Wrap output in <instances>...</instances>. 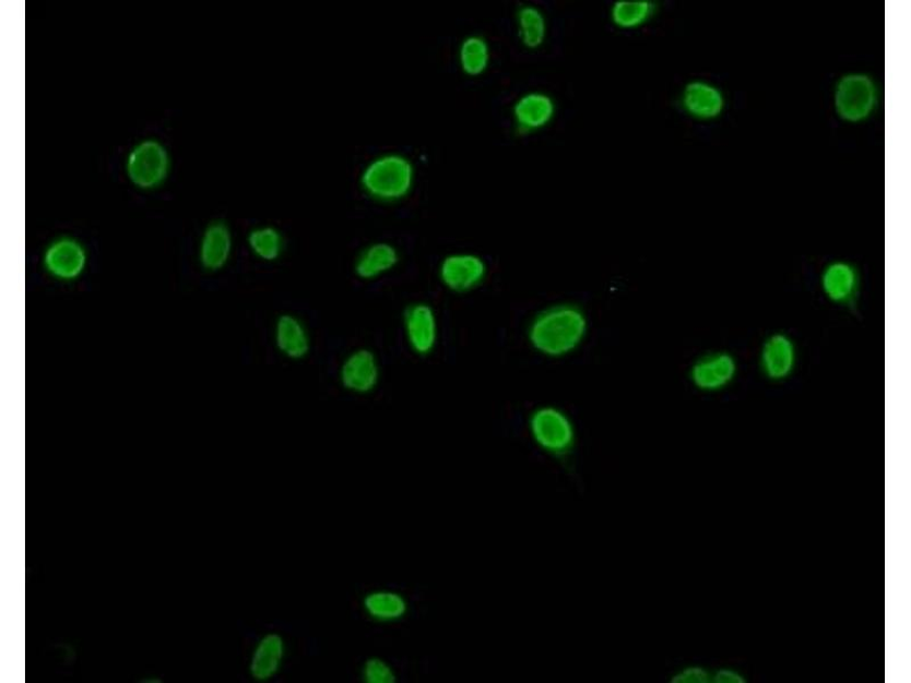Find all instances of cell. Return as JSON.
<instances>
[{"instance_id": "6da1fadb", "label": "cell", "mask_w": 911, "mask_h": 683, "mask_svg": "<svg viewBox=\"0 0 911 683\" xmlns=\"http://www.w3.org/2000/svg\"><path fill=\"white\" fill-rule=\"evenodd\" d=\"M589 326L582 307L558 302L534 314L527 328V339L535 354L549 359L566 358L584 344Z\"/></svg>"}, {"instance_id": "7a4b0ae2", "label": "cell", "mask_w": 911, "mask_h": 683, "mask_svg": "<svg viewBox=\"0 0 911 683\" xmlns=\"http://www.w3.org/2000/svg\"><path fill=\"white\" fill-rule=\"evenodd\" d=\"M358 180L367 199L386 205L398 204L413 194L417 169L410 155L388 151L372 156L362 168Z\"/></svg>"}, {"instance_id": "3957f363", "label": "cell", "mask_w": 911, "mask_h": 683, "mask_svg": "<svg viewBox=\"0 0 911 683\" xmlns=\"http://www.w3.org/2000/svg\"><path fill=\"white\" fill-rule=\"evenodd\" d=\"M529 431L534 443L549 455L563 457L575 448L577 431L573 420L556 406L533 409L529 416Z\"/></svg>"}, {"instance_id": "277c9868", "label": "cell", "mask_w": 911, "mask_h": 683, "mask_svg": "<svg viewBox=\"0 0 911 683\" xmlns=\"http://www.w3.org/2000/svg\"><path fill=\"white\" fill-rule=\"evenodd\" d=\"M835 109L838 117L851 124L867 121L878 104V89L874 79L862 72L842 75L835 88Z\"/></svg>"}, {"instance_id": "5b68a950", "label": "cell", "mask_w": 911, "mask_h": 683, "mask_svg": "<svg viewBox=\"0 0 911 683\" xmlns=\"http://www.w3.org/2000/svg\"><path fill=\"white\" fill-rule=\"evenodd\" d=\"M171 167L167 147L157 140L147 139L133 146L126 160L129 181L139 190L153 191L167 180Z\"/></svg>"}, {"instance_id": "8992f818", "label": "cell", "mask_w": 911, "mask_h": 683, "mask_svg": "<svg viewBox=\"0 0 911 683\" xmlns=\"http://www.w3.org/2000/svg\"><path fill=\"white\" fill-rule=\"evenodd\" d=\"M489 275L486 259L474 252H452L445 255L438 267V278L447 291L469 295L484 285Z\"/></svg>"}, {"instance_id": "52a82bcc", "label": "cell", "mask_w": 911, "mask_h": 683, "mask_svg": "<svg viewBox=\"0 0 911 683\" xmlns=\"http://www.w3.org/2000/svg\"><path fill=\"white\" fill-rule=\"evenodd\" d=\"M403 329L410 350L428 357L439 344L440 325L436 309L427 302L411 303L403 313Z\"/></svg>"}, {"instance_id": "ba28073f", "label": "cell", "mask_w": 911, "mask_h": 683, "mask_svg": "<svg viewBox=\"0 0 911 683\" xmlns=\"http://www.w3.org/2000/svg\"><path fill=\"white\" fill-rule=\"evenodd\" d=\"M88 265L85 245L70 236L50 242L43 254L45 272L56 280L73 281L84 275Z\"/></svg>"}, {"instance_id": "9c48e42d", "label": "cell", "mask_w": 911, "mask_h": 683, "mask_svg": "<svg viewBox=\"0 0 911 683\" xmlns=\"http://www.w3.org/2000/svg\"><path fill=\"white\" fill-rule=\"evenodd\" d=\"M738 374L736 357L729 351L706 352L696 358L688 371L695 388L702 392H718L730 386Z\"/></svg>"}, {"instance_id": "30bf717a", "label": "cell", "mask_w": 911, "mask_h": 683, "mask_svg": "<svg viewBox=\"0 0 911 683\" xmlns=\"http://www.w3.org/2000/svg\"><path fill=\"white\" fill-rule=\"evenodd\" d=\"M381 364L377 354L358 348L347 354L339 368L341 386L356 396H368L379 387Z\"/></svg>"}, {"instance_id": "8fae6325", "label": "cell", "mask_w": 911, "mask_h": 683, "mask_svg": "<svg viewBox=\"0 0 911 683\" xmlns=\"http://www.w3.org/2000/svg\"><path fill=\"white\" fill-rule=\"evenodd\" d=\"M557 113L555 98L542 91H531L520 95L512 105L511 116L518 133L530 135L539 133L552 124Z\"/></svg>"}, {"instance_id": "7c38bea8", "label": "cell", "mask_w": 911, "mask_h": 683, "mask_svg": "<svg viewBox=\"0 0 911 683\" xmlns=\"http://www.w3.org/2000/svg\"><path fill=\"white\" fill-rule=\"evenodd\" d=\"M797 363L794 339L785 332L769 334L760 350V370L771 382H783L791 378Z\"/></svg>"}, {"instance_id": "4fadbf2b", "label": "cell", "mask_w": 911, "mask_h": 683, "mask_svg": "<svg viewBox=\"0 0 911 683\" xmlns=\"http://www.w3.org/2000/svg\"><path fill=\"white\" fill-rule=\"evenodd\" d=\"M820 287L830 302L849 305L860 293V272L849 261H830L821 272Z\"/></svg>"}, {"instance_id": "5bb4252c", "label": "cell", "mask_w": 911, "mask_h": 683, "mask_svg": "<svg viewBox=\"0 0 911 683\" xmlns=\"http://www.w3.org/2000/svg\"><path fill=\"white\" fill-rule=\"evenodd\" d=\"M234 251V236L223 220L212 221L204 229L199 244V262L208 273H218L227 267Z\"/></svg>"}, {"instance_id": "9a60e30c", "label": "cell", "mask_w": 911, "mask_h": 683, "mask_svg": "<svg viewBox=\"0 0 911 683\" xmlns=\"http://www.w3.org/2000/svg\"><path fill=\"white\" fill-rule=\"evenodd\" d=\"M273 338L277 351L291 361L306 359L312 348L309 328L298 314H280L274 324Z\"/></svg>"}, {"instance_id": "2e32d148", "label": "cell", "mask_w": 911, "mask_h": 683, "mask_svg": "<svg viewBox=\"0 0 911 683\" xmlns=\"http://www.w3.org/2000/svg\"><path fill=\"white\" fill-rule=\"evenodd\" d=\"M286 652V640L281 634H264L252 648L248 667L250 676L260 683L275 679L283 669Z\"/></svg>"}, {"instance_id": "e0dca14e", "label": "cell", "mask_w": 911, "mask_h": 683, "mask_svg": "<svg viewBox=\"0 0 911 683\" xmlns=\"http://www.w3.org/2000/svg\"><path fill=\"white\" fill-rule=\"evenodd\" d=\"M401 252L388 241L365 245L354 261V274L363 281H374L390 274L400 265Z\"/></svg>"}, {"instance_id": "ac0fdd59", "label": "cell", "mask_w": 911, "mask_h": 683, "mask_svg": "<svg viewBox=\"0 0 911 683\" xmlns=\"http://www.w3.org/2000/svg\"><path fill=\"white\" fill-rule=\"evenodd\" d=\"M681 104L689 117L709 121L719 118L725 111L726 97L711 83L693 81L684 87Z\"/></svg>"}, {"instance_id": "d6986e66", "label": "cell", "mask_w": 911, "mask_h": 683, "mask_svg": "<svg viewBox=\"0 0 911 683\" xmlns=\"http://www.w3.org/2000/svg\"><path fill=\"white\" fill-rule=\"evenodd\" d=\"M362 608L371 621L391 624L407 616L410 601L403 592L392 589H375L364 595Z\"/></svg>"}, {"instance_id": "ffe728a7", "label": "cell", "mask_w": 911, "mask_h": 683, "mask_svg": "<svg viewBox=\"0 0 911 683\" xmlns=\"http://www.w3.org/2000/svg\"><path fill=\"white\" fill-rule=\"evenodd\" d=\"M516 28L520 44L528 50H539L547 41L548 20L537 5L523 4L518 8Z\"/></svg>"}, {"instance_id": "44dd1931", "label": "cell", "mask_w": 911, "mask_h": 683, "mask_svg": "<svg viewBox=\"0 0 911 683\" xmlns=\"http://www.w3.org/2000/svg\"><path fill=\"white\" fill-rule=\"evenodd\" d=\"M493 49L489 40L480 34L465 36L458 47V64L470 77L484 75L490 68Z\"/></svg>"}, {"instance_id": "7402d4cb", "label": "cell", "mask_w": 911, "mask_h": 683, "mask_svg": "<svg viewBox=\"0 0 911 683\" xmlns=\"http://www.w3.org/2000/svg\"><path fill=\"white\" fill-rule=\"evenodd\" d=\"M247 244L251 254L265 264H274L286 251L285 235L273 225L252 228L247 236Z\"/></svg>"}, {"instance_id": "603a6c76", "label": "cell", "mask_w": 911, "mask_h": 683, "mask_svg": "<svg viewBox=\"0 0 911 683\" xmlns=\"http://www.w3.org/2000/svg\"><path fill=\"white\" fill-rule=\"evenodd\" d=\"M655 12L652 0H616L610 9V20L615 28L635 31L648 24Z\"/></svg>"}, {"instance_id": "cb8c5ba5", "label": "cell", "mask_w": 911, "mask_h": 683, "mask_svg": "<svg viewBox=\"0 0 911 683\" xmlns=\"http://www.w3.org/2000/svg\"><path fill=\"white\" fill-rule=\"evenodd\" d=\"M360 676L365 683H395L398 681L394 668L379 656H371L363 663Z\"/></svg>"}, {"instance_id": "d4e9b609", "label": "cell", "mask_w": 911, "mask_h": 683, "mask_svg": "<svg viewBox=\"0 0 911 683\" xmlns=\"http://www.w3.org/2000/svg\"><path fill=\"white\" fill-rule=\"evenodd\" d=\"M711 681L710 674L702 668H688L674 676L673 682L707 683Z\"/></svg>"}, {"instance_id": "484cf974", "label": "cell", "mask_w": 911, "mask_h": 683, "mask_svg": "<svg viewBox=\"0 0 911 683\" xmlns=\"http://www.w3.org/2000/svg\"><path fill=\"white\" fill-rule=\"evenodd\" d=\"M713 681L718 683H743L744 678L733 670H718L713 675Z\"/></svg>"}]
</instances>
